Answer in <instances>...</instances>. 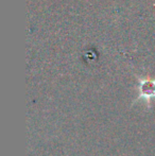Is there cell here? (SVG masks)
I'll list each match as a JSON object with an SVG mask.
<instances>
[{"label":"cell","mask_w":155,"mask_h":156,"mask_svg":"<svg viewBox=\"0 0 155 156\" xmlns=\"http://www.w3.org/2000/svg\"><path fill=\"white\" fill-rule=\"evenodd\" d=\"M155 98V81L143 80L140 82L139 86V94L136 101L143 100L149 104L151 99Z\"/></svg>","instance_id":"6da1fadb"}]
</instances>
